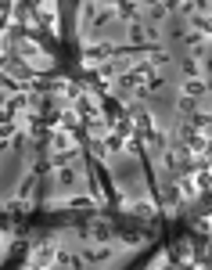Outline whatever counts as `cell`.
Returning a JSON list of instances; mask_svg holds the SVG:
<instances>
[{
  "instance_id": "1",
  "label": "cell",
  "mask_w": 212,
  "mask_h": 270,
  "mask_svg": "<svg viewBox=\"0 0 212 270\" xmlns=\"http://www.w3.org/2000/svg\"><path fill=\"white\" fill-rule=\"evenodd\" d=\"M187 94H191V97H201V94H205V83H201V80H191V83H187Z\"/></svg>"
}]
</instances>
